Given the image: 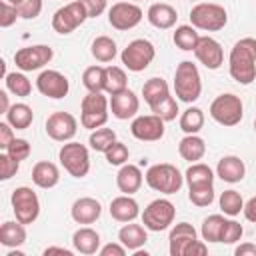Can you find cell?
Returning <instances> with one entry per match:
<instances>
[{
	"label": "cell",
	"mask_w": 256,
	"mask_h": 256,
	"mask_svg": "<svg viewBox=\"0 0 256 256\" xmlns=\"http://www.w3.org/2000/svg\"><path fill=\"white\" fill-rule=\"evenodd\" d=\"M228 72L238 84H252L256 80V38H240L228 56Z\"/></svg>",
	"instance_id": "1"
},
{
	"label": "cell",
	"mask_w": 256,
	"mask_h": 256,
	"mask_svg": "<svg viewBox=\"0 0 256 256\" xmlns=\"http://www.w3.org/2000/svg\"><path fill=\"white\" fill-rule=\"evenodd\" d=\"M174 92L178 96V100L192 104L200 98L202 94V78L198 72V66L190 60H182L176 66L174 72Z\"/></svg>",
	"instance_id": "2"
},
{
	"label": "cell",
	"mask_w": 256,
	"mask_h": 256,
	"mask_svg": "<svg viewBox=\"0 0 256 256\" xmlns=\"http://www.w3.org/2000/svg\"><path fill=\"white\" fill-rule=\"evenodd\" d=\"M144 180L152 190H156L160 194H176L184 184L182 172L174 164H168V162L152 164L146 170Z\"/></svg>",
	"instance_id": "3"
},
{
	"label": "cell",
	"mask_w": 256,
	"mask_h": 256,
	"mask_svg": "<svg viewBox=\"0 0 256 256\" xmlns=\"http://www.w3.org/2000/svg\"><path fill=\"white\" fill-rule=\"evenodd\" d=\"M190 24L196 30L218 32L228 24V12L216 2H198L190 10Z\"/></svg>",
	"instance_id": "4"
},
{
	"label": "cell",
	"mask_w": 256,
	"mask_h": 256,
	"mask_svg": "<svg viewBox=\"0 0 256 256\" xmlns=\"http://www.w3.org/2000/svg\"><path fill=\"white\" fill-rule=\"evenodd\" d=\"M110 100L102 92H88L80 102V124L88 130L102 128L108 122Z\"/></svg>",
	"instance_id": "5"
},
{
	"label": "cell",
	"mask_w": 256,
	"mask_h": 256,
	"mask_svg": "<svg viewBox=\"0 0 256 256\" xmlns=\"http://www.w3.org/2000/svg\"><path fill=\"white\" fill-rule=\"evenodd\" d=\"M210 116L214 122H218L220 126H236L242 122V116H244V104L240 100V96L232 94V92H226V94H220L212 100L210 104Z\"/></svg>",
	"instance_id": "6"
},
{
	"label": "cell",
	"mask_w": 256,
	"mask_h": 256,
	"mask_svg": "<svg viewBox=\"0 0 256 256\" xmlns=\"http://www.w3.org/2000/svg\"><path fill=\"white\" fill-rule=\"evenodd\" d=\"M58 160L72 178H84L90 172V152L80 142H64L58 150Z\"/></svg>",
	"instance_id": "7"
},
{
	"label": "cell",
	"mask_w": 256,
	"mask_h": 256,
	"mask_svg": "<svg viewBox=\"0 0 256 256\" xmlns=\"http://www.w3.org/2000/svg\"><path fill=\"white\" fill-rule=\"evenodd\" d=\"M154 58H156V48L146 38L132 40L122 50V54H120V60H122L124 68H128L130 72H142V70H146L152 64Z\"/></svg>",
	"instance_id": "8"
},
{
	"label": "cell",
	"mask_w": 256,
	"mask_h": 256,
	"mask_svg": "<svg viewBox=\"0 0 256 256\" xmlns=\"http://www.w3.org/2000/svg\"><path fill=\"white\" fill-rule=\"evenodd\" d=\"M88 14H86V8L80 0H70L66 2L62 8H58L52 16V30L66 36V34H72L76 28H80L84 22H86Z\"/></svg>",
	"instance_id": "9"
},
{
	"label": "cell",
	"mask_w": 256,
	"mask_h": 256,
	"mask_svg": "<svg viewBox=\"0 0 256 256\" xmlns=\"http://www.w3.org/2000/svg\"><path fill=\"white\" fill-rule=\"evenodd\" d=\"M10 202H12V210H14L16 220H20L22 224H32L40 216V200L30 186L14 188Z\"/></svg>",
	"instance_id": "10"
},
{
	"label": "cell",
	"mask_w": 256,
	"mask_h": 256,
	"mask_svg": "<svg viewBox=\"0 0 256 256\" xmlns=\"http://www.w3.org/2000/svg\"><path fill=\"white\" fill-rule=\"evenodd\" d=\"M176 216V206L168 198H156L142 210V224L152 232L166 230Z\"/></svg>",
	"instance_id": "11"
},
{
	"label": "cell",
	"mask_w": 256,
	"mask_h": 256,
	"mask_svg": "<svg viewBox=\"0 0 256 256\" xmlns=\"http://www.w3.org/2000/svg\"><path fill=\"white\" fill-rule=\"evenodd\" d=\"M52 58H54V50L48 44H34V46H24L16 50L14 64L22 72H34L50 64Z\"/></svg>",
	"instance_id": "12"
},
{
	"label": "cell",
	"mask_w": 256,
	"mask_h": 256,
	"mask_svg": "<svg viewBox=\"0 0 256 256\" xmlns=\"http://www.w3.org/2000/svg\"><path fill=\"white\" fill-rule=\"evenodd\" d=\"M142 8L136 2H116L108 8V24L114 30H132L142 22Z\"/></svg>",
	"instance_id": "13"
},
{
	"label": "cell",
	"mask_w": 256,
	"mask_h": 256,
	"mask_svg": "<svg viewBox=\"0 0 256 256\" xmlns=\"http://www.w3.org/2000/svg\"><path fill=\"white\" fill-rule=\"evenodd\" d=\"M78 120L70 112H52L46 118V134L56 142H70L76 136Z\"/></svg>",
	"instance_id": "14"
},
{
	"label": "cell",
	"mask_w": 256,
	"mask_h": 256,
	"mask_svg": "<svg viewBox=\"0 0 256 256\" xmlns=\"http://www.w3.org/2000/svg\"><path fill=\"white\" fill-rule=\"evenodd\" d=\"M36 88L42 96L52 98V100H60L68 94L70 90V82L68 78L58 72V70H42L36 78Z\"/></svg>",
	"instance_id": "15"
},
{
	"label": "cell",
	"mask_w": 256,
	"mask_h": 256,
	"mask_svg": "<svg viewBox=\"0 0 256 256\" xmlns=\"http://www.w3.org/2000/svg\"><path fill=\"white\" fill-rule=\"evenodd\" d=\"M164 120L156 114H146V116H136L130 124V132L136 140L142 142H156L164 136Z\"/></svg>",
	"instance_id": "16"
},
{
	"label": "cell",
	"mask_w": 256,
	"mask_h": 256,
	"mask_svg": "<svg viewBox=\"0 0 256 256\" xmlns=\"http://www.w3.org/2000/svg\"><path fill=\"white\" fill-rule=\"evenodd\" d=\"M194 56L208 70H218L224 64L222 44L212 36H200V40H198V44L194 48Z\"/></svg>",
	"instance_id": "17"
},
{
	"label": "cell",
	"mask_w": 256,
	"mask_h": 256,
	"mask_svg": "<svg viewBox=\"0 0 256 256\" xmlns=\"http://www.w3.org/2000/svg\"><path fill=\"white\" fill-rule=\"evenodd\" d=\"M138 110H140V100L130 88L110 96V112L114 118H118V120L136 118Z\"/></svg>",
	"instance_id": "18"
},
{
	"label": "cell",
	"mask_w": 256,
	"mask_h": 256,
	"mask_svg": "<svg viewBox=\"0 0 256 256\" xmlns=\"http://www.w3.org/2000/svg\"><path fill=\"white\" fill-rule=\"evenodd\" d=\"M198 240V234H196V228L188 222H178L174 224V228L170 230V236H168V250H170V256H184L186 248Z\"/></svg>",
	"instance_id": "19"
},
{
	"label": "cell",
	"mask_w": 256,
	"mask_h": 256,
	"mask_svg": "<svg viewBox=\"0 0 256 256\" xmlns=\"http://www.w3.org/2000/svg\"><path fill=\"white\" fill-rule=\"evenodd\" d=\"M102 214V204L92 196H82L74 200L70 208V216L76 224H94Z\"/></svg>",
	"instance_id": "20"
},
{
	"label": "cell",
	"mask_w": 256,
	"mask_h": 256,
	"mask_svg": "<svg viewBox=\"0 0 256 256\" xmlns=\"http://www.w3.org/2000/svg\"><path fill=\"white\" fill-rule=\"evenodd\" d=\"M216 176L222 180V182H228V184H236L240 182L244 176H246V164L240 156H222L216 164Z\"/></svg>",
	"instance_id": "21"
},
{
	"label": "cell",
	"mask_w": 256,
	"mask_h": 256,
	"mask_svg": "<svg viewBox=\"0 0 256 256\" xmlns=\"http://www.w3.org/2000/svg\"><path fill=\"white\" fill-rule=\"evenodd\" d=\"M146 18L148 22L158 28V30H170L176 26V20H178V12L174 6L166 4V2H156V4H150L148 12H146Z\"/></svg>",
	"instance_id": "22"
},
{
	"label": "cell",
	"mask_w": 256,
	"mask_h": 256,
	"mask_svg": "<svg viewBox=\"0 0 256 256\" xmlns=\"http://www.w3.org/2000/svg\"><path fill=\"white\" fill-rule=\"evenodd\" d=\"M142 182H144V174L136 164L126 162L120 166V170L116 174V186L122 194H130V196L136 194L140 190Z\"/></svg>",
	"instance_id": "23"
},
{
	"label": "cell",
	"mask_w": 256,
	"mask_h": 256,
	"mask_svg": "<svg viewBox=\"0 0 256 256\" xmlns=\"http://www.w3.org/2000/svg\"><path fill=\"white\" fill-rule=\"evenodd\" d=\"M110 216L116 220V222H132L140 216V206L138 202L130 196V194H122V196H116L112 202H110Z\"/></svg>",
	"instance_id": "24"
},
{
	"label": "cell",
	"mask_w": 256,
	"mask_h": 256,
	"mask_svg": "<svg viewBox=\"0 0 256 256\" xmlns=\"http://www.w3.org/2000/svg\"><path fill=\"white\" fill-rule=\"evenodd\" d=\"M32 182L42 188V190H50L60 182V170L54 162L48 160H40L34 164L32 168Z\"/></svg>",
	"instance_id": "25"
},
{
	"label": "cell",
	"mask_w": 256,
	"mask_h": 256,
	"mask_svg": "<svg viewBox=\"0 0 256 256\" xmlns=\"http://www.w3.org/2000/svg\"><path fill=\"white\" fill-rule=\"evenodd\" d=\"M146 230H148L146 226L134 224V220H132V222H126V224L118 230V240H120L130 252H136V250H140V248L146 244V240H148V232H146Z\"/></svg>",
	"instance_id": "26"
},
{
	"label": "cell",
	"mask_w": 256,
	"mask_h": 256,
	"mask_svg": "<svg viewBox=\"0 0 256 256\" xmlns=\"http://www.w3.org/2000/svg\"><path fill=\"white\" fill-rule=\"evenodd\" d=\"M100 242H102L100 240V234L94 228H90V226H82V228H78L72 234V246H74V250L80 252V254H86V256L96 254L100 250Z\"/></svg>",
	"instance_id": "27"
},
{
	"label": "cell",
	"mask_w": 256,
	"mask_h": 256,
	"mask_svg": "<svg viewBox=\"0 0 256 256\" xmlns=\"http://www.w3.org/2000/svg\"><path fill=\"white\" fill-rule=\"evenodd\" d=\"M178 154L186 162H198L206 154V142L198 134H186L178 142Z\"/></svg>",
	"instance_id": "28"
},
{
	"label": "cell",
	"mask_w": 256,
	"mask_h": 256,
	"mask_svg": "<svg viewBox=\"0 0 256 256\" xmlns=\"http://www.w3.org/2000/svg\"><path fill=\"white\" fill-rule=\"evenodd\" d=\"M26 224L20 220H8L0 226V244L6 248H18L26 242Z\"/></svg>",
	"instance_id": "29"
},
{
	"label": "cell",
	"mask_w": 256,
	"mask_h": 256,
	"mask_svg": "<svg viewBox=\"0 0 256 256\" xmlns=\"http://www.w3.org/2000/svg\"><path fill=\"white\" fill-rule=\"evenodd\" d=\"M142 96H144L146 104H148L150 108H154L156 104H160L164 98L170 96V86H168V82H166L164 78L154 76V78H150V80L144 82V86H142Z\"/></svg>",
	"instance_id": "30"
},
{
	"label": "cell",
	"mask_w": 256,
	"mask_h": 256,
	"mask_svg": "<svg viewBox=\"0 0 256 256\" xmlns=\"http://www.w3.org/2000/svg\"><path fill=\"white\" fill-rule=\"evenodd\" d=\"M184 180L188 184V188H194V186H208V184H214V172L208 164L204 162H192L188 166V170L184 172Z\"/></svg>",
	"instance_id": "31"
},
{
	"label": "cell",
	"mask_w": 256,
	"mask_h": 256,
	"mask_svg": "<svg viewBox=\"0 0 256 256\" xmlns=\"http://www.w3.org/2000/svg\"><path fill=\"white\" fill-rule=\"evenodd\" d=\"M4 116H6V122H8L12 128H16V130H26V128L32 124V120H34L32 108H30L28 104H24V102L12 104Z\"/></svg>",
	"instance_id": "32"
},
{
	"label": "cell",
	"mask_w": 256,
	"mask_h": 256,
	"mask_svg": "<svg viewBox=\"0 0 256 256\" xmlns=\"http://www.w3.org/2000/svg\"><path fill=\"white\" fill-rule=\"evenodd\" d=\"M90 54L98 60V62H112L118 54V48H116V42L110 38V36H96L92 40V46H90Z\"/></svg>",
	"instance_id": "33"
},
{
	"label": "cell",
	"mask_w": 256,
	"mask_h": 256,
	"mask_svg": "<svg viewBox=\"0 0 256 256\" xmlns=\"http://www.w3.org/2000/svg\"><path fill=\"white\" fill-rule=\"evenodd\" d=\"M172 40L176 44V48L184 50V52H194L198 40H200V34L196 32V28L192 24H182L174 30L172 34Z\"/></svg>",
	"instance_id": "34"
},
{
	"label": "cell",
	"mask_w": 256,
	"mask_h": 256,
	"mask_svg": "<svg viewBox=\"0 0 256 256\" xmlns=\"http://www.w3.org/2000/svg\"><path fill=\"white\" fill-rule=\"evenodd\" d=\"M128 88V76L124 72V68L120 66H106L104 72V92H108L110 96L116 92H122Z\"/></svg>",
	"instance_id": "35"
},
{
	"label": "cell",
	"mask_w": 256,
	"mask_h": 256,
	"mask_svg": "<svg viewBox=\"0 0 256 256\" xmlns=\"http://www.w3.org/2000/svg\"><path fill=\"white\" fill-rule=\"evenodd\" d=\"M204 128V112L198 106H190L180 114V130L184 134H198Z\"/></svg>",
	"instance_id": "36"
},
{
	"label": "cell",
	"mask_w": 256,
	"mask_h": 256,
	"mask_svg": "<svg viewBox=\"0 0 256 256\" xmlns=\"http://www.w3.org/2000/svg\"><path fill=\"white\" fill-rule=\"evenodd\" d=\"M224 224H226V218L222 214H210L208 218H204L202 228H200L202 240H206V242H220Z\"/></svg>",
	"instance_id": "37"
},
{
	"label": "cell",
	"mask_w": 256,
	"mask_h": 256,
	"mask_svg": "<svg viewBox=\"0 0 256 256\" xmlns=\"http://www.w3.org/2000/svg\"><path fill=\"white\" fill-rule=\"evenodd\" d=\"M218 204H220V210L226 214V216H238L242 210H244V200H242V196H240V192H236V190H224L222 194H220V198H218Z\"/></svg>",
	"instance_id": "38"
},
{
	"label": "cell",
	"mask_w": 256,
	"mask_h": 256,
	"mask_svg": "<svg viewBox=\"0 0 256 256\" xmlns=\"http://www.w3.org/2000/svg\"><path fill=\"white\" fill-rule=\"evenodd\" d=\"M4 82H6V90L12 92L14 96L26 98L32 92V82L22 72H8L6 78H4Z\"/></svg>",
	"instance_id": "39"
},
{
	"label": "cell",
	"mask_w": 256,
	"mask_h": 256,
	"mask_svg": "<svg viewBox=\"0 0 256 256\" xmlns=\"http://www.w3.org/2000/svg\"><path fill=\"white\" fill-rule=\"evenodd\" d=\"M104 72L106 68L104 66H88L84 72H82V84L88 92H104Z\"/></svg>",
	"instance_id": "40"
},
{
	"label": "cell",
	"mask_w": 256,
	"mask_h": 256,
	"mask_svg": "<svg viewBox=\"0 0 256 256\" xmlns=\"http://www.w3.org/2000/svg\"><path fill=\"white\" fill-rule=\"evenodd\" d=\"M114 142H116V132H114L112 128H104V126L92 130V134H90V138H88L90 148L96 150V152H102V154H104Z\"/></svg>",
	"instance_id": "41"
},
{
	"label": "cell",
	"mask_w": 256,
	"mask_h": 256,
	"mask_svg": "<svg viewBox=\"0 0 256 256\" xmlns=\"http://www.w3.org/2000/svg\"><path fill=\"white\" fill-rule=\"evenodd\" d=\"M188 200L198 206V208H206L214 202V184H208V186H194V188H188Z\"/></svg>",
	"instance_id": "42"
},
{
	"label": "cell",
	"mask_w": 256,
	"mask_h": 256,
	"mask_svg": "<svg viewBox=\"0 0 256 256\" xmlns=\"http://www.w3.org/2000/svg\"><path fill=\"white\" fill-rule=\"evenodd\" d=\"M150 110H152V114L160 116L164 122H172V120H176V116H178V102H176V98L170 94L168 98H164L160 104H156V106L150 108Z\"/></svg>",
	"instance_id": "43"
},
{
	"label": "cell",
	"mask_w": 256,
	"mask_h": 256,
	"mask_svg": "<svg viewBox=\"0 0 256 256\" xmlns=\"http://www.w3.org/2000/svg\"><path fill=\"white\" fill-rule=\"evenodd\" d=\"M104 156H106V162H108L110 166H122V164L128 162L130 150H128V146H126L124 142H118V140H116V142L104 152Z\"/></svg>",
	"instance_id": "44"
},
{
	"label": "cell",
	"mask_w": 256,
	"mask_h": 256,
	"mask_svg": "<svg viewBox=\"0 0 256 256\" xmlns=\"http://www.w3.org/2000/svg\"><path fill=\"white\" fill-rule=\"evenodd\" d=\"M4 152H8L14 160L22 162V160H26V158L30 156L32 146H30V142H28V140H24V138H14V140L8 144V148H6Z\"/></svg>",
	"instance_id": "45"
},
{
	"label": "cell",
	"mask_w": 256,
	"mask_h": 256,
	"mask_svg": "<svg viewBox=\"0 0 256 256\" xmlns=\"http://www.w3.org/2000/svg\"><path fill=\"white\" fill-rule=\"evenodd\" d=\"M242 234H244L242 224L236 222V220H232V218H230V220L226 218V224H224L220 242H222V244H234V242H238V240L242 238Z\"/></svg>",
	"instance_id": "46"
},
{
	"label": "cell",
	"mask_w": 256,
	"mask_h": 256,
	"mask_svg": "<svg viewBox=\"0 0 256 256\" xmlns=\"http://www.w3.org/2000/svg\"><path fill=\"white\" fill-rule=\"evenodd\" d=\"M18 168H20V162L14 160L8 152L0 154V180H10L12 176H16Z\"/></svg>",
	"instance_id": "47"
},
{
	"label": "cell",
	"mask_w": 256,
	"mask_h": 256,
	"mask_svg": "<svg viewBox=\"0 0 256 256\" xmlns=\"http://www.w3.org/2000/svg\"><path fill=\"white\" fill-rule=\"evenodd\" d=\"M42 6H44L42 0H24V2H20L16 8H18L20 18H24V20H34V18L40 16Z\"/></svg>",
	"instance_id": "48"
},
{
	"label": "cell",
	"mask_w": 256,
	"mask_h": 256,
	"mask_svg": "<svg viewBox=\"0 0 256 256\" xmlns=\"http://www.w3.org/2000/svg\"><path fill=\"white\" fill-rule=\"evenodd\" d=\"M16 18H20L18 8H16L14 4L2 0V4H0V26H2V28H10V26L16 22Z\"/></svg>",
	"instance_id": "49"
},
{
	"label": "cell",
	"mask_w": 256,
	"mask_h": 256,
	"mask_svg": "<svg viewBox=\"0 0 256 256\" xmlns=\"http://www.w3.org/2000/svg\"><path fill=\"white\" fill-rule=\"evenodd\" d=\"M86 8V14L88 18H98L100 14H104L106 6H108V0H80Z\"/></svg>",
	"instance_id": "50"
},
{
	"label": "cell",
	"mask_w": 256,
	"mask_h": 256,
	"mask_svg": "<svg viewBox=\"0 0 256 256\" xmlns=\"http://www.w3.org/2000/svg\"><path fill=\"white\" fill-rule=\"evenodd\" d=\"M126 252H128V248L120 240L118 242H110L106 246H100V250H98L100 256H124Z\"/></svg>",
	"instance_id": "51"
},
{
	"label": "cell",
	"mask_w": 256,
	"mask_h": 256,
	"mask_svg": "<svg viewBox=\"0 0 256 256\" xmlns=\"http://www.w3.org/2000/svg\"><path fill=\"white\" fill-rule=\"evenodd\" d=\"M14 138H16V136H14V128H12L8 122H0V148L6 150L8 144H10Z\"/></svg>",
	"instance_id": "52"
},
{
	"label": "cell",
	"mask_w": 256,
	"mask_h": 256,
	"mask_svg": "<svg viewBox=\"0 0 256 256\" xmlns=\"http://www.w3.org/2000/svg\"><path fill=\"white\" fill-rule=\"evenodd\" d=\"M208 252V248H206V244L202 242V240H194L188 248H186V252H184V256H204Z\"/></svg>",
	"instance_id": "53"
},
{
	"label": "cell",
	"mask_w": 256,
	"mask_h": 256,
	"mask_svg": "<svg viewBox=\"0 0 256 256\" xmlns=\"http://www.w3.org/2000/svg\"><path fill=\"white\" fill-rule=\"evenodd\" d=\"M244 218L246 220H250V222H254L256 224V196H252L246 204H244Z\"/></svg>",
	"instance_id": "54"
},
{
	"label": "cell",
	"mask_w": 256,
	"mask_h": 256,
	"mask_svg": "<svg viewBox=\"0 0 256 256\" xmlns=\"http://www.w3.org/2000/svg\"><path fill=\"white\" fill-rule=\"evenodd\" d=\"M234 254H236V256H256V244H252V242H244V244L236 246Z\"/></svg>",
	"instance_id": "55"
},
{
	"label": "cell",
	"mask_w": 256,
	"mask_h": 256,
	"mask_svg": "<svg viewBox=\"0 0 256 256\" xmlns=\"http://www.w3.org/2000/svg\"><path fill=\"white\" fill-rule=\"evenodd\" d=\"M50 254H62V256H72V250L68 248H62V246H48L44 250V256H50Z\"/></svg>",
	"instance_id": "56"
},
{
	"label": "cell",
	"mask_w": 256,
	"mask_h": 256,
	"mask_svg": "<svg viewBox=\"0 0 256 256\" xmlns=\"http://www.w3.org/2000/svg\"><path fill=\"white\" fill-rule=\"evenodd\" d=\"M0 104H2L0 112H2V114H6V112H8V108L12 106V104L8 102V94H6V92H0Z\"/></svg>",
	"instance_id": "57"
},
{
	"label": "cell",
	"mask_w": 256,
	"mask_h": 256,
	"mask_svg": "<svg viewBox=\"0 0 256 256\" xmlns=\"http://www.w3.org/2000/svg\"><path fill=\"white\" fill-rule=\"evenodd\" d=\"M6 2H10V4H14V6H18L20 2H24V0H6Z\"/></svg>",
	"instance_id": "58"
},
{
	"label": "cell",
	"mask_w": 256,
	"mask_h": 256,
	"mask_svg": "<svg viewBox=\"0 0 256 256\" xmlns=\"http://www.w3.org/2000/svg\"><path fill=\"white\" fill-rule=\"evenodd\" d=\"M254 132H256V120H254Z\"/></svg>",
	"instance_id": "59"
},
{
	"label": "cell",
	"mask_w": 256,
	"mask_h": 256,
	"mask_svg": "<svg viewBox=\"0 0 256 256\" xmlns=\"http://www.w3.org/2000/svg\"><path fill=\"white\" fill-rule=\"evenodd\" d=\"M190 2H196V0H190Z\"/></svg>",
	"instance_id": "60"
},
{
	"label": "cell",
	"mask_w": 256,
	"mask_h": 256,
	"mask_svg": "<svg viewBox=\"0 0 256 256\" xmlns=\"http://www.w3.org/2000/svg\"><path fill=\"white\" fill-rule=\"evenodd\" d=\"M134 2H140V0H134Z\"/></svg>",
	"instance_id": "61"
}]
</instances>
